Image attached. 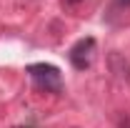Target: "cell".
Masks as SVG:
<instances>
[{"label": "cell", "mask_w": 130, "mask_h": 128, "mask_svg": "<svg viewBox=\"0 0 130 128\" xmlns=\"http://www.w3.org/2000/svg\"><path fill=\"white\" fill-rule=\"evenodd\" d=\"M28 73L30 80L35 83L38 91H45V93H63V75L55 65L50 63H32L28 65Z\"/></svg>", "instance_id": "6da1fadb"}, {"label": "cell", "mask_w": 130, "mask_h": 128, "mask_svg": "<svg viewBox=\"0 0 130 128\" xmlns=\"http://www.w3.org/2000/svg\"><path fill=\"white\" fill-rule=\"evenodd\" d=\"M68 58H70L73 68H78V70L90 68L93 58H95V38H80V40L70 48Z\"/></svg>", "instance_id": "7a4b0ae2"}, {"label": "cell", "mask_w": 130, "mask_h": 128, "mask_svg": "<svg viewBox=\"0 0 130 128\" xmlns=\"http://www.w3.org/2000/svg\"><path fill=\"white\" fill-rule=\"evenodd\" d=\"M65 3H68V5H75V3H80V0H65Z\"/></svg>", "instance_id": "3957f363"}, {"label": "cell", "mask_w": 130, "mask_h": 128, "mask_svg": "<svg viewBox=\"0 0 130 128\" xmlns=\"http://www.w3.org/2000/svg\"><path fill=\"white\" fill-rule=\"evenodd\" d=\"M118 3H120V5H130V0H118Z\"/></svg>", "instance_id": "277c9868"}]
</instances>
